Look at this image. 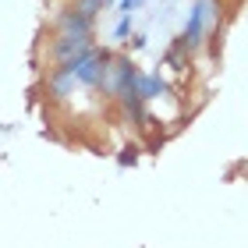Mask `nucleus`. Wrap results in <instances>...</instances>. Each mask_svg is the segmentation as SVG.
<instances>
[{
  "instance_id": "f03ea898",
  "label": "nucleus",
  "mask_w": 248,
  "mask_h": 248,
  "mask_svg": "<svg viewBox=\"0 0 248 248\" xmlns=\"http://www.w3.org/2000/svg\"><path fill=\"white\" fill-rule=\"evenodd\" d=\"M110 61H114V46H96L71 57L75 64V82L78 89H85V93H99L107 96V78H110Z\"/></svg>"
},
{
  "instance_id": "f8f14e48",
  "label": "nucleus",
  "mask_w": 248,
  "mask_h": 248,
  "mask_svg": "<svg viewBox=\"0 0 248 248\" xmlns=\"http://www.w3.org/2000/svg\"><path fill=\"white\" fill-rule=\"evenodd\" d=\"M139 153H142L139 145H124V149L117 153V163L121 167H135V163H139Z\"/></svg>"
},
{
  "instance_id": "ddd939ff",
  "label": "nucleus",
  "mask_w": 248,
  "mask_h": 248,
  "mask_svg": "<svg viewBox=\"0 0 248 248\" xmlns=\"http://www.w3.org/2000/svg\"><path fill=\"white\" fill-rule=\"evenodd\" d=\"M149 46V39H145V32H131V39H128V53H139Z\"/></svg>"
},
{
  "instance_id": "2eb2a0df",
  "label": "nucleus",
  "mask_w": 248,
  "mask_h": 248,
  "mask_svg": "<svg viewBox=\"0 0 248 248\" xmlns=\"http://www.w3.org/2000/svg\"><path fill=\"white\" fill-rule=\"evenodd\" d=\"M114 4H117V0H107V7H114Z\"/></svg>"
},
{
  "instance_id": "39448f33",
  "label": "nucleus",
  "mask_w": 248,
  "mask_h": 248,
  "mask_svg": "<svg viewBox=\"0 0 248 248\" xmlns=\"http://www.w3.org/2000/svg\"><path fill=\"white\" fill-rule=\"evenodd\" d=\"M142 67L135 64V57L128 50H114V61H110V78H107V99H117L121 93H135L139 85Z\"/></svg>"
},
{
  "instance_id": "4468645a",
  "label": "nucleus",
  "mask_w": 248,
  "mask_h": 248,
  "mask_svg": "<svg viewBox=\"0 0 248 248\" xmlns=\"http://www.w3.org/2000/svg\"><path fill=\"white\" fill-rule=\"evenodd\" d=\"M142 4H145V0H117V11H121V15H135Z\"/></svg>"
},
{
  "instance_id": "20e7f679",
  "label": "nucleus",
  "mask_w": 248,
  "mask_h": 248,
  "mask_svg": "<svg viewBox=\"0 0 248 248\" xmlns=\"http://www.w3.org/2000/svg\"><path fill=\"white\" fill-rule=\"evenodd\" d=\"M96 46V32H50L46 39V64H61L71 61L78 53Z\"/></svg>"
},
{
  "instance_id": "0eeeda50",
  "label": "nucleus",
  "mask_w": 248,
  "mask_h": 248,
  "mask_svg": "<svg viewBox=\"0 0 248 248\" xmlns=\"http://www.w3.org/2000/svg\"><path fill=\"white\" fill-rule=\"evenodd\" d=\"M135 93H139L145 103H160V99L174 96V89H170V82L163 78V71H142V75H139V85H135Z\"/></svg>"
},
{
  "instance_id": "1a4fd4ad",
  "label": "nucleus",
  "mask_w": 248,
  "mask_h": 248,
  "mask_svg": "<svg viewBox=\"0 0 248 248\" xmlns=\"http://www.w3.org/2000/svg\"><path fill=\"white\" fill-rule=\"evenodd\" d=\"M188 64H191V53L174 39L170 46H167V53H163V67H170L174 75H188Z\"/></svg>"
},
{
  "instance_id": "9d476101",
  "label": "nucleus",
  "mask_w": 248,
  "mask_h": 248,
  "mask_svg": "<svg viewBox=\"0 0 248 248\" xmlns=\"http://www.w3.org/2000/svg\"><path fill=\"white\" fill-rule=\"evenodd\" d=\"M135 15H121L117 18V25H114V32H110V39L117 43V46H124V43L131 39V32H135V21H131Z\"/></svg>"
},
{
  "instance_id": "423d86ee",
  "label": "nucleus",
  "mask_w": 248,
  "mask_h": 248,
  "mask_svg": "<svg viewBox=\"0 0 248 248\" xmlns=\"http://www.w3.org/2000/svg\"><path fill=\"white\" fill-rule=\"evenodd\" d=\"M50 32H96V21L85 18L82 11L75 7V0H64L50 15Z\"/></svg>"
},
{
  "instance_id": "f257e3e1",
  "label": "nucleus",
  "mask_w": 248,
  "mask_h": 248,
  "mask_svg": "<svg viewBox=\"0 0 248 248\" xmlns=\"http://www.w3.org/2000/svg\"><path fill=\"white\" fill-rule=\"evenodd\" d=\"M213 29H223V15H220V0H195L181 25V36H177V43L195 57L199 50H206L209 43V32Z\"/></svg>"
},
{
  "instance_id": "9b49d317",
  "label": "nucleus",
  "mask_w": 248,
  "mask_h": 248,
  "mask_svg": "<svg viewBox=\"0 0 248 248\" xmlns=\"http://www.w3.org/2000/svg\"><path fill=\"white\" fill-rule=\"evenodd\" d=\"M75 7L82 11L85 18H93V21H96V18L107 11V0H75Z\"/></svg>"
},
{
  "instance_id": "6e6552de",
  "label": "nucleus",
  "mask_w": 248,
  "mask_h": 248,
  "mask_svg": "<svg viewBox=\"0 0 248 248\" xmlns=\"http://www.w3.org/2000/svg\"><path fill=\"white\" fill-rule=\"evenodd\" d=\"M114 107L124 114L128 124H135V128H149V124H145V121H149V103H145L139 93H121L114 99Z\"/></svg>"
},
{
  "instance_id": "7ed1b4c3",
  "label": "nucleus",
  "mask_w": 248,
  "mask_h": 248,
  "mask_svg": "<svg viewBox=\"0 0 248 248\" xmlns=\"http://www.w3.org/2000/svg\"><path fill=\"white\" fill-rule=\"evenodd\" d=\"M39 89H43V99L46 103H71V96H75V64L71 61H61V64H46V67H39Z\"/></svg>"
}]
</instances>
